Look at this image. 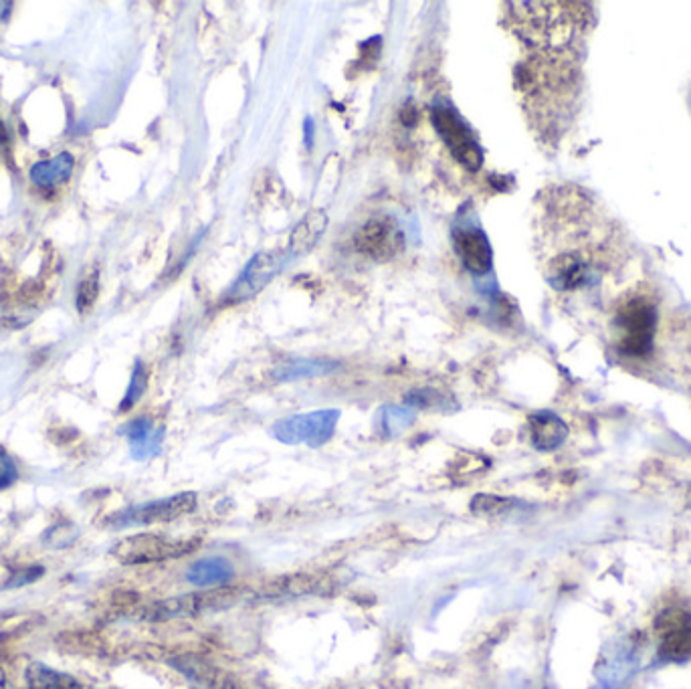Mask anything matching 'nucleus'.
I'll return each mask as SVG.
<instances>
[{
    "label": "nucleus",
    "instance_id": "nucleus-9",
    "mask_svg": "<svg viewBox=\"0 0 691 689\" xmlns=\"http://www.w3.org/2000/svg\"><path fill=\"white\" fill-rule=\"evenodd\" d=\"M659 653L669 661L691 657V615L679 609L665 611L659 617Z\"/></svg>",
    "mask_w": 691,
    "mask_h": 689
},
{
    "label": "nucleus",
    "instance_id": "nucleus-7",
    "mask_svg": "<svg viewBox=\"0 0 691 689\" xmlns=\"http://www.w3.org/2000/svg\"><path fill=\"white\" fill-rule=\"evenodd\" d=\"M354 247L364 257L386 263L405 251V233L392 217H376L358 229L354 235Z\"/></svg>",
    "mask_w": 691,
    "mask_h": 689
},
{
    "label": "nucleus",
    "instance_id": "nucleus-20",
    "mask_svg": "<svg viewBox=\"0 0 691 689\" xmlns=\"http://www.w3.org/2000/svg\"><path fill=\"white\" fill-rule=\"evenodd\" d=\"M471 512L479 518H498L506 512H510V500L500 498V496H487V494H477L471 500Z\"/></svg>",
    "mask_w": 691,
    "mask_h": 689
},
{
    "label": "nucleus",
    "instance_id": "nucleus-10",
    "mask_svg": "<svg viewBox=\"0 0 691 689\" xmlns=\"http://www.w3.org/2000/svg\"><path fill=\"white\" fill-rule=\"evenodd\" d=\"M455 251L463 265L475 273L485 275L491 269L493 253L487 237L477 229H461L455 233Z\"/></svg>",
    "mask_w": 691,
    "mask_h": 689
},
{
    "label": "nucleus",
    "instance_id": "nucleus-16",
    "mask_svg": "<svg viewBox=\"0 0 691 689\" xmlns=\"http://www.w3.org/2000/svg\"><path fill=\"white\" fill-rule=\"evenodd\" d=\"M336 370V362L330 360H293L283 366H277L273 370V380L277 382H293V380H304V378H316L324 376L328 372Z\"/></svg>",
    "mask_w": 691,
    "mask_h": 689
},
{
    "label": "nucleus",
    "instance_id": "nucleus-25",
    "mask_svg": "<svg viewBox=\"0 0 691 689\" xmlns=\"http://www.w3.org/2000/svg\"><path fill=\"white\" fill-rule=\"evenodd\" d=\"M41 576H43V568H39V566L37 568H23V570L15 572V576L7 582L5 588H21V586H25L29 582H35Z\"/></svg>",
    "mask_w": 691,
    "mask_h": 689
},
{
    "label": "nucleus",
    "instance_id": "nucleus-15",
    "mask_svg": "<svg viewBox=\"0 0 691 689\" xmlns=\"http://www.w3.org/2000/svg\"><path fill=\"white\" fill-rule=\"evenodd\" d=\"M566 437L564 423L552 413H538L530 419V439L536 449H556Z\"/></svg>",
    "mask_w": 691,
    "mask_h": 689
},
{
    "label": "nucleus",
    "instance_id": "nucleus-26",
    "mask_svg": "<svg viewBox=\"0 0 691 689\" xmlns=\"http://www.w3.org/2000/svg\"><path fill=\"white\" fill-rule=\"evenodd\" d=\"M401 118H403V124H405V126H413V122L417 120V112H415V108H405Z\"/></svg>",
    "mask_w": 691,
    "mask_h": 689
},
{
    "label": "nucleus",
    "instance_id": "nucleus-14",
    "mask_svg": "<svg viewBox=\"0 0 691 689\" xmlns=\"http://www.w3.org/2000/svg\"><path fill=\"white\" fill-rule=\"evenodd\" d=\"M233 578V566L229 564V560L221 558V556H213V558H203L199 562H194L188 572H186V580L194 586H223Z\"/></svg>",
    "mask_w": 691,
    "mask_h": 689
},
{
    "label": "nucleus",
    "instance_id": "nucleus-13",
    "mask_svg": "<svg viewBox=\"0 0 691 689\" xmlns=\"http://www.w3.org/2000/svg\"><path fill=\"white\" fill-rule=\"evenodd\" d=\"M73 166H75V160L71 154L63 152V154H57L55 158L51 160H41L37 162L29 176H31V182L41 188V190H51V188H57L61 184H65L73 172Z\"/></svg>",
    "mask_w": 691,
    "mask_h": 689
},
{
    "label": "nucleus",
    "instance_id": "nucleus-2",
    "mask_svg": "<svg viewBox=\"0 0 691 689\" xmlns=\"http://www.w3.org/2000/svg\"><path fill=\"white\" fill-rule=\"evenodd\" d=\"M243 597L239 588L233 586H213L209 590H201V593H190L166 601L152 603L150 607L144 609L142 617L146 621H168L176 617H188L203 611H213V609H223L233 603H237Z\"/></svg>",
    "mask_w": 691,
    "mask_h": 689
},
{
    "label": "nucleus",
    "instance_id": "nucleus-11",
    "mask_svg": "<svg viewBox=\"0 0 691 689\" xmlns=\"http://www.w3.org/2000/svg\"><path fill=\"white\" fill-rule=\"evenodd\" d=\"M124 433L128 435L134 459L142 461V459L158 455V451L162 447V439H164V429L154 427L152 419H148V417L134 419L132 423H128Z\"/></svg>",
    "mask_w": 691,
    "mask_h": 689
},
{
    "label": "nucleus",
    "instance_id": "nucleus-27",
    "mask_svg": "<svg viewBox=\"0 0 691 689\" xmlns=\"http://www.w3.org/2000/svg\"><path fill=\"white\" fill-rule=\"evenodd\" d=\"M312 126H314V124H312V120L308 118V120H306V144H308V146H312Z\"/></svg>",
    "mask_w": 691,
    "mask_h": 689
},
{
    "label": "nucleus",
    "instance_id": "nucleus-19",
    "mask_svg": "<svg viewBox=\"0 0 691 689\" xmlns=\"http://www.w3.org/2000/svg\"><path fill=\"white\" fill-rule=\"evenodd\" d=\"M415 423V411L409 407H394L386 405L378 413V429L384 437L401 435Z\"/></svg>",
    "mask_w": 691,
    "mask_h": 689
},
{
    "label": "nucleus",
    "instance_id": "nucleus-6",
    "mask_svg": "<svg viewBox=\"0 0 691 689\" xmlns=\"http://www.w3.org/2000/svg\"><path fill=\"white\" fill-rule=\"evenodd\" d=\"M617 324L621 330V350L629 356H645L651 350L657 314L655 306L643 298L629 300L619 316Z\"/></svg>",
    "mask_w": 691,
    "mask_h": 689
},
{
    "label": "nucleus",
    "instance_id": "nucleus-1",
    "mask_svg": "<svg viewBox=\"0 0 691 689\" xmlns=\"http://www.w3.org/2000/svg\"><path fill=\"white\" fill-rule=\"evenodd\" d=\"M203 544L201 538H172L162 534H136L118 540L112 546V556L124 566L156 564L176 560L192 554Z\"/></svg>",
    "mask_w": 691,
    "mask_h": 689
},
{
    "label": "nucleus",
    "instance_id": "nucleus-12",
    "mask_svg": "<svg viewBox=\"0 0 691 689\" xmlns=\"http://www.w3.org/2000/svg\"><path fill=\"white\" fill-rule=\"evenodd\" d=\"M328 227V215L322 209H314L310 211L300 223L298 227L293 229L291 237H289V253L291 255H304L308 253L324 235Z\"/></svg>",
    "mask_w": 691,
    "mask_h": 689
},
{
    "label": "nucleus",
    "instance_id": "nucleus-8",
    "mask_svg": "<svg viewBox=\"0 0 691 689\" xmlns=\"http://www.w3.org/2000/svg\"><path fill=\"white\" fill-rule=\"evenodd\" d=\"M285 259L279 253H257L243 269L239 279L223 298L225 304H243L265 289V285L281 271Z\"/></svg>",
    "mask_w": 691,
    "mask_h": 689
},
{
    "label": "nucleus",
    "instance_id": "nucleus-3",
    "mask_svg": "<svg viewBox=\"0 0 691 689\" xmlns=\"http://www.w3.org/2000/svg\"><path fill=\"white\" fill-rule=\"evenodd\" d=\"M338 421H340V411L336 409L291 415L277 421L271 427V435L283 445L322 447L334 437Z\"/></svg>",
    "mask_w": 691,
    "mask_h": 689
},
{
    "label": "nucleus",
    "instance_id": "nucleus-23",
    "mask_svg": "<svg viewBox=\"0 0 691 689\" xmlns=\"http://www.w3.org/2000/svg\"><path fill=\"white\" fill-rule=\"evenodd\" d=\"M17 481H19V467L15 459L5 449H0V491L13 487Z\"/></svg>",
    "mask_w": 691,
    "mask_h": 689
},
{
    "label": "nucleus",
    "instance_id": "nucleus-4",
    "mask_svg": "<svg viewBox=\"0 0 691 689\" xmlns=\"http://www.w3.org/2000/svg\"><path fill=\"white\" fill-rule=\"evenodd\" d=\"M199 506V496L194 491H182V494L154 500L148 504L132 506L122 512H116L108 518L110 528H130V526H152V524H168L178 518L192 514Z\"/></svg>",
    "mask_w": 691,
    "mask_h": 689
},
{
    "label": "nucleus",
    "instance_id": "nucleus-5",
    "mask_svg": "<svg viewBox=\"0 0 691 689\" xmlns=\"http://www.w3.org/2000/svg\"><path fill=\"white\" fill-rule=\"evenodd\" d=\"M431 122L437 134L443 138L455 160L469 172H477L483 166V152L465 120L447 106H437L431 110Z\"/></svg>",
    "mask_w": 691,
    "mask_h": 689
},
{
    "label": "nucleus",
    "instance_id": "nucleus-24",
    "mask_svg": "<svg viewBox=\"0 0 691 689\" xmlns=\"http://www.w3.org/2000/svg\"><path fill=\"white\" fill-rule=\"evenodd\" d=\"M97 298V275L87 277L77 291V308L79 312H87Z\"/></svg>",
    "mask_w": 691,
    "mask_h": 689
},
{
    "label": "nucleus",
    "instance_id": "nucleus-22",
    "mask_svg": "<svg viewBox=\"0 0 691 689\" xmlns=\"http://www.w3.org/2000/svg\"><path fill=\"white\" fill-rule=\"evenodd\" d=\"M79 538V532L73 524H67V522H59L55 526H51L47 532H45V544L51 546V548H67L71 546L75 540Z\"/></svg>",
    "mask_w": 691,
    "mask_h": 689
},
{
    "label": "nucleus",
    "instance_id": "nucleus-17",
    "mask_svg": "<svg viewBox=\"0 0 691 689\" xmlns=\"http://www.w3.org/2000/svg\"><path fill=\"white\" fill-rule=\"evenodd\" d=\"M29 689H83V685L67 673H61L53 667L33 663L27 669Z\"/></svg>",
    "mask_w": 691,
    "mask_h": 689
},
{
    "label": "nucleus",
    "instance_id": "nucleus-28",
    "mask_svg": "<svg viewBox=\"0 0 691 689\" xmlns=\"http://www.w3.org/2000/svg\"><path fill=\"white\" fill-rule=\"evenodd\" d=\"M0 689H5V679H3V673H0Z\"/></svg>",
    "mask_w": 691,
    "mask_h": 689
},
{
    "label": "nucleus",
    "instance_id": "nucleus-18",
    "mask_svg": "<svg viewBox=\"0 0 691 689\" xmlns=\"http://www.w3.org/2000/svg\"><path fill=\"white\" fill-rule=\"evenodd\" d=\"M405 403L413 411H455L457 409V403L453 401V397L445 395L443 390H437V388H417L409 392Z\"/></svg>",
    "mask_w": 691,
    "mask_h": 689
},
{
    "label": "nucleus",
    "instance_id": "nucleus-21",
    "mask_svg": "<svg viewBox=\"0 0 691 689\" xmlns=\"http://www.w3.org/2000/svg\"><path fill=\"white\" fill-rule=\"evenodd\" d=\"M146 388H148V372H146V368H144L142 362H136V368H134V372H132V380H130V384H128L126 397H124V401H122V405H120V411H122V413L130 411V409L144 397Z\"/></svg>",
    "mask_w": 691,
    "mask_h": 689
}]
</instances>
